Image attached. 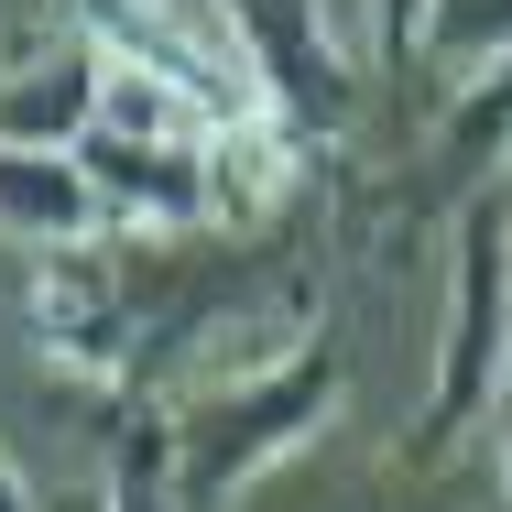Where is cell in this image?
Here are the masks:
<instances>
[{
	"label": "cell",
	"mask_w": 512,
	"mask_h": 512,
	"mask_svg": "<svg viewBox=\"0 0 512 512\" xmlns=\"http://www.w3.org/2000/svg\"><path fill=\"white\" fill-rule=\"evenodd\" d=\"M349 404V360L338 338H306L295 360L251 371V382H218L175 404V502L186 512H229L240 491H262L295 447H316Z\"/></svg>",
	"instance_id": "cell-1"
},
{
	"label": "cell",
	"mask_w": 512,
	"mask_h": 512,
	"mask_svg": "<svg viewBox=\"0 0 512 512\" xmlns=\"http://www.w3.org/2000/svg\"><path fill=\"white\" fill-rule=\"evenodd\" d=\"M120 240V229H109ZM109 240H66V251H33L22 273V327H33V360L77 393H142L153 371V338L175 316L164 273H131V251Z\"/></svg>",
	"instance_id": "cell-2"
},
{
	"label": "cell",
	"mask_w": 512,
	"mask_h": 512,
	"mask_svg": "<svg viewBox=\"0 0 512 512\" xmlns=\"http://www.w3.org/2000/svg\"><path fill=\"white\" fill-rule=\"evenodd\" d=\"M512 382V197L480 186L458 207V251H447V327H436V382L414 414V469H436L447 447H469Z\"/></svg>",
	"instance_id": "cell-3"
},
{
	"label": "cell",
	"mask_w": 512,
	"mask_h": 512,
	"mask_svg": "<svg viewBox=\"0 0 512 512\" xmlns=\"http://www.w3.org/2000/svg\"><path fill=\"white\" fill-rule=\"evenodd\" d=\"M218 11H229V33L251 44V66H262V88L284 99V120H295L306 142H338L349 109H360V66H349V44L327 33V0H218Z\"/></svg>",
	"instance_id": "cell-4"
},
{
	"label": "cell",
	"mask_w": 512,
	"mask_h": 512,
	"mask_svg": "<svg viewBox=\"0 0 512 512\" xmlns=\"http://www.w3.org/2000/svg\"><path fill=\"white\" fill-rule=\"evenodd\" d=\"M99 88H109V55L88 22H55L11 77H0V142L22 153H77L99 131Z\"/></svg>",
	"instance_id": "cell-5"
},
{
	"label": "cell",
	"mask_w": 512,
	"mask_h": 512,
	"mask_svg": "<svg viewBox=\"0 0 512 512\" xmlns=\"http://www.w3.org/2000/svg\"><path fill=\"white\" fill-rule=\"evenodd\" d=\"M0 229H22L33 251H66V240H109L120 207L99 197L88 153H22V142H0Z\"/></svg>",
	"instance_id": "cell-6"
},
{
	"label": "cell",
	"mask_w": 512,
	"mask_h": 512,
	"mask_svg": "<svg viewBox=\"0 0 512 512\" xmlns=\"http://www.w3.org/2000/svg\"><path fill=\"white\" fill-rule=\"evenodd\" d=\"M99 512H186L175 502V404H131L109 425V502Z\"/></svg>",
	"instance_id": "cell-7"
},
{
	"label": "cell",
	"mask_w": 512,
	"mask_h": 512,
	"mask_svg": "<svg viewBox=\"0 0 512 512\" xmlns=\"http://www.w3.org/2000/svg\"><path fill=\"white\" fill-rule=\"evenodd\" d=\"M360 22H371V66H382V77H404L414 55H425V33H436V0H371Z\"/></svg>",
	"instance_id": "cell-8"
},
{
	"label": "cell",
	"mask_w": 512,
	"mask_h": 512,
	"mask_svg": "<svg viewBox=\"0 0 512 512\" xmlns=\"http://www.w3.org/2000/svg\"><path fill=\"white\" fill-rule=\"evenodd\" d=\"M480 436H491V480H502V502H512V382H502V404H491Z\"/></svg>",
	"instance_id": "cell-9"
},
{
	"label": "cell",
	"mask_w": 512,
	"mask_h": 512,
	"mask_svg": "<svg viewBox=\"0 0 512 512\" xmlns=\"http://www.w3.org/2000/svg\"><path fill=\"white\" fill-rule=\"evenodd\" d=\"M0 512H44V502H33V480H22L11 458H0Z\"/></svg>",
	"instance_id": "cell-10"
}]
</instances>
